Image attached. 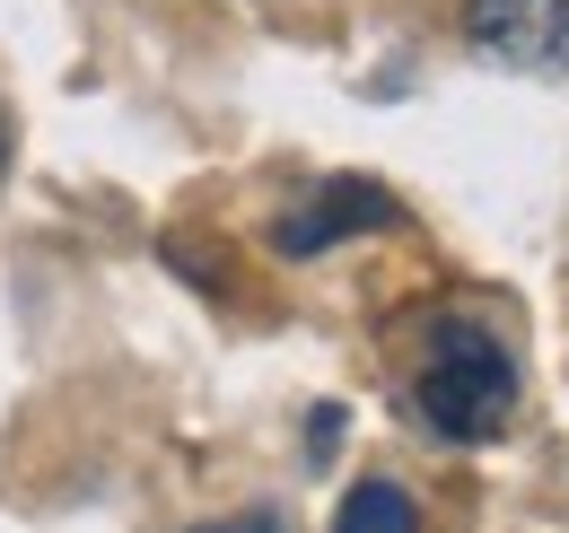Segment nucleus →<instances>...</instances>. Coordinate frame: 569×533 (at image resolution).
I'll list each match as a JSON object with an SVG mask.
<instances>
[{"instance_id":"obj_1","label":"nucleus","mask_w":569,"mask_h":533,"mask_svg":"<svg viewBox=\"0 0 569 533\" xmlns=\"http://www.w3.org/2000/svg\"><path fill=\"white\" fill-rule=\"evenodd\" d=\"M421 420L456 446H482L517 420V359L473 315H447L421 359Z\"/></svg>"},{"instance_id":"obj_3","label":"nucleus","mask_w":569,"mask_h":533,"mask_svg":"<svg viewBox=\"0 0 569 533\" xmlns=\"http://www.w3.org/2000/svg\"><path fill=\"white\" fill-rule=\"evenodd\" d=\"M465 36L508 70H569V0H465Z\"/></svg>"},{"instance_id":"obj_5","label":"nucleus","mask_w":569,"mask_h":533,"mask_svg":"<svg viewBox=\"0 0 569 533\" xmlns=\"http://www.w3.org/2000/svg\"><path fill=\"white\" fill-rule=\"evenodd\" d=\"M193 533H289L272 507H246V516H219V525H193Z\"/></svg>"},{"instance_id":"obj_4","label":"nucleus","mask_w":569,"mask_h":533,"mask_svg":"<svg viewBox=\"0 0 569 533\" xmlns=\"http://www.w3.org/2000/svg\"><path fill=\"white\" fill-rule=\"evenodd\" d=\"M333 533H421V507H412L403 481H359L333 516Z\"/></svg>"},{"instance_id":"obj_2","label":"nucleus","mask_w":569,"mask_h":533,"mask_svg":"<svg viewBox=\"0 0 569 533\" xmlns=\"http://www.w3.org/2000/svg\"><path fill=\"white\" fill-rule=\"evenodd\" d=\"M403 210L386 184H368V175H333V184H316L307 201H289L281 219H272V254L289 263H307V254H333V245H351V237H377V228H395Z\"/></svg>"},{"instance_id":"obj_6","label":"nucleus","mask_w":569,"mask_h":533,"mask_svg":"<svg viewBox=\"0 0 569 533\" xmlns=\"http://www.w3.org/2000/svg\"><path fill=\"white\" fill-rule=\"evenodd\" d=\"M0 175H9V123H0Z\"/></svg>"}]
</instances>
